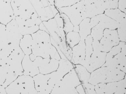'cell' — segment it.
<instances>
[{
  "label": "cell",
  "mask_w": 126,
  "mask_h": 94,
  "mask_svg": "<svg viewBox=\"0 0 126 94\" xmlns=\"http://www.w3.org/2000/svg\"><path fill=\"white\" fill-rule=\"evenodd\" d=\"M59 12L54 5H50L42 7L36 12V13L42 22L46 21L54 17Z\"/></svg>",
  "instance_id": "cell-17"
},
{
  "label": "cell",
  "mask_w": 126,
  "mask_h": 94,
  "mask_svg": "<svg viewBox=\"0 0 126 94\" xmlns=\"http://www.w3.org/2000/svg\"><path fill=\"white\" fill-rule=\"evenodd\" d=\"M85 94H96L94 89V85L89 82L81 84Z\"/></svg>",
  "instance_id": "cell-40"
},
{
  "label": "cell",
  "mask_w": 126,
  "mask_h": 94,
  "mask_svg": "<svg viewBox=\"0 0 126 94\" xmlns=\"http://www.w3.org/2000/svg\"><path fill=\"white\" fill-rule=\"evenodd\" d=\"M63 21L60 13L53 18L43 21L39 25V29L45 31L50 35L55 31L58 27H63Z\"/></svg>",
  "instance_id": "cell-12"
},
{
  "label": "cell",
  "mask_w": 126,
  "mask_h": 94,
  "mask_svg": "<svg viewBox=\"0 0 126 94\" xmlns=\"http://www.w3.org/2000/svg\"><path fill=\"white\" fill-rule=\"evenodd\" d=\"M107 69L106 67L102 66L91 72L88 82L94 85L105 83Z\"/></svg>",
  "instance_id": "cell-18"
},
{
  "label": "cell",
  "mask_w": 126,
  "mask_h": 94,
  "mask_svg": "<svg viewBox=\"0 0 126 94\" xmlns=\"http://www.w3.org/2000/svg\"><path fill=\"white\" fill-rule=\"evenodd\" d=\"M52 5H54V0H47Z\"/></svg>",
  "instance_id": "cell-53"
},
{
  "label": "cell",
  "mask_w": 126,
  "mask_h": 94,
  "mask_svg": "<svg viewBox=\"0 0 126 94\" xmlns=\"http://www.w3.org/2000/svg\"><path fill=\"white\" fill-rule=\"evenodd\" d=\"M63 0H54V2L60 1Z\"/></svg>",
  "instance_id": "cell-55"
},
{
  "label": "cell",
  "mask_w": 126,
  "mask_h": 94,
  "mask_svg": "<svg viewBox=\"0 0 126 94\" xmlns=\"http://www.w3.org/2000/svg\"><path fill=\"white\" fill-rule=\"evenodd\" d=\"M59 60L50 58H43L39 69L40 73L46 74L56 71L59 65Z\"/></svg>",
  "instance_id": "cell-16"
},
{
  "label": "cell",
  "mask_w": 126,
  "mask_h": 94,
  "mask_svg": "<svg viewBox=\"0 0 126 94\" xmlns=\"http://www.w3.org/2000/svg\"><path fill=\"white\" fill-rule=\"evenodd\" d=\"M126 0H119L118 6L119 9L126 13Z\"/></svg>",
  "instance_id": "cell-44"
},
{
  "label": "cell",
  "mask_w": 126,
  "mask_h": 94,
  "mask_svg": "<svg viewBox=\"0 0 126 94\" xmlns=\"http://www.w3.org/2000/svg\"><path fill=\"white\" fill-rule=\"evenodd\" d=\"M32 54L35 57L39 56L43 58H50L59 60L61 56L55 47L51 42L41 44L33 42Z\"/></svg>",
  "instance_id": "cell-7"
},
{
  "label": "cell",
  "mask_w": 126,
  "mask_h": 94,
  "mask_svg": "<svg viewBox=\"0 0 126 94\" xmlns=\"http://www.w3.org/2000/svg\"><path fill=\"white\" fill-rule=\"evenodd\" d=\"M31 35L35 43L41 44L51 42L50 35L44 31L39 29Z\"/></svg>",
  "instance_id": "cell-23"
},
{
  "label": "cell",
  "mask_w": 126,
  "mask_h": 94,
  "mask_svg": "<svg viewBox=\"0 0 126 94\" xmlns=\"http://www.w3.org/2000/svg\"><path fill=\"white\" fill-rule=\"evenodd\" d=\"M117 33L120 41L126 42V22L119 24Z\"/></svg>",
  "instance_id": "cell-33"
},
{
  "label": "cell",
  "mask_w": 126,
  "mask_h": 94,
  "mask_svg": "<svg viewBox=\"0 0 126 94\" xmlns=\"http://www.w3.org/2000/svg\"><path fill=\"white\" fill-rule=\"evenodd\" d=\"M79 31V25L74 26L73 31L78 32Z\"/></svg>",
  "instance_id": "cell-51"
},
{
  "label": "cell",
  "mask_w": 126,
  "mask_h": 94,
  "mask_svg": "<svg viewBox=\"0 0 126 94\" xmlns=\"http://www.w3.org/2000/svg\"><path fill=\"white\" fill-rule=\"evenodd\" d=\"M84 5L82 1H80L72 6L57 9L60 13L65 14L75 26L79 25L83 20L81 13Z\"/></svg>",
  "instance_id": "cell-8"
},
{
  "label": "cell",
  "mask_w": 126,
  "mask_h": 94,
  "mask_svg": "<svg viewBox=\"0 0 126 94\" xmlns=\"http://www.w3.org/2000/svg\"><path fill=\"white\" fill-rule=\"evenodd\" d=\"M15 17L10 3L0 2V23L6 25Z\"/></svg>",
  "instance_id": "cell-15"
},
{
  "label": "cell",
  "mask_w": 126,
  "mask_h": 94,
  "mask_svg": "<svg viewBox=\"0 0 126 94\" xmlns=\"http://www.w3.org/2000/svg\"><path fill=\"white\" fill-rule=\"evenodd\" d=\"M7 93L5 88L2 85H0V94H6Z\"/></svg>",
  "instance_id": "cell-50"
},
{
  "label": "cell",
  "mask_w": 126,
  "mask_h": 94,
  "mask_svg": "<svg viewBox=\"0 0 126 94\" xmlns=\"http://www.w3.org/2000/svg\"><path fill=\"white\" fill-rule=\"evenodd\" d=\"M75 65L67 59L61 58L59 60L58 67L56 71L62 79L63 77L74 68Z\"/></svg>",
  "instance_id": "cell-20"
},
{
  "label": "cell",
  "mask_w": 126,
  "mask_h": 94,
  "mask_svg": "<svg viewBox=\"0 0 126 94\" xmlns=\"http://www.w3.org/2000/svg\"><path fill=\"white\" fill-rule=\"evenodd\" d=\"M121 51V47L119 44L118 45L113 47L110 51L108 53L114 56L120 52Z\"/></svg>",
  "instance_id": "cell-42"
},
{
  "label": "cell",
  "mask_w": 126,
  "mask_h": 94,
  "mask_svg": "<svg viewBox=\"0 0 126 94\" xmlns=\"http://www.w3.org/2000/svg\"><path fill=\"white\" fill-rule=\"evenodd\" d=\"M81 13L83 20L86 18H92L99 14L94 3L84 5Z\"/></svg>",
  "instance_id": "cell-26"
},
{
  "label": "cell",
  "mask_w": 126,
  "mask_h": 94,
  "mask_svg": "<svg viewBox=\"0 0 126 94\" xmlns=\"http://www.w3.org/2000/svg\"><path fill=\"white\" fill-rule=\"evenodd\" d=\"M103 37L111 42L114 46L118 44L120 40L116 30L106 28L103 32Z\"/></svg>",
  "instance_id": "cell-28"
},
{
  "label": "cell",
  "mask_w": 126,
  "mask_h": 94,
  "mask_svg": "<svg viewBox=\"0 0 126 94\" xmlns=\"http://www.w3.org/2000/svg\"><path fill=\"white\" fill-rule=\"evenodd\" d=\"M23 36L19 33L7 30L6 25L0 23V57L8 56L15 49L19 47Z\"/></svg>",
  "instance_id": "cell-2"
},
{
  "label": "cell",
  "mask_w": 126,
  "mask_h": 94,
  "mask_svg": "<svg viewBox=\"0 0 126 94\" xmlns=\"http://www.w3.org/2000/svg\"><path fill=\"white\" fill-rule=\"evenodd\" d=\"M126 53L121 52L114 56L116 58L118 65L126 66Z\"/></svg>",
  "instance_id": "cell-38"
},
{
  "label": "cell",
  "mask_w": 126,
  "mask_h": 94,
  "mask_svg": "<svg viewBox=\"0 0 126 94\" xmlns=\"http://www.w3.org/2000/svg\"><path fill=\"white\" fill-rule=\"evenodd\" d=\"M93 39L90 35L88 36L85 40L86 56L85 59H89L93 51L92 42Z\"/></svg>",
  "instance_id": "cell-29"
},
{
  "label": "cell",
  "mask_w": 126,
  "mask_h": 94,
  "mask_svg": "<svg viewBox=\"0 0 126 94\" xmlns=\"http://www.w3.org/2000/svg\"><path fill=\"white\" fill-rule=\"evenodd\" d=\"M33 42L31 35H24L20 39L19 46L25 55H29L32 53Z\"/></svg>",
  "instance_id": "cell-21"
},
{
  "label": "cell",
  "mask_w": 126,
  "mask_h": 94,
  "mask_svg": "<svg viewBox=\"0 0 126 94\" xmlns=\"http://www.w3.org/2000/svg\"><path fill=\"white\" fill-rule=\"evenodd\" d=\"M103 30L93 27L91 30L90 35L93 40L100 41L103 37Z\"/></svg>",
  "instance_id": "cell-37"
},
{
  "label": "cell",
  "mask_w": 126,
  "mask_h": 94,
  "mask_svg": "<svg viewBox=\"0 0 126 94\" xmlns=\"http://www.w3.org/2000/svg\"><path fill=\"white\" fill-rule=\"evenodd\" d=\"M40 2L42 7H46L51 5L47 0H40Z\"/></svg>",
  "instance_id": "cell-48"
},
{
  "label": "cell",
  "mask_w": 126,
  "mask_h": 94,
  "mask_svg": "<svg viewBox=\"0 0 126 94\" xmlns=\"http://www.w3.org/2000/svg\"><path fill=\"white\" fill-rule=\"evenodd\" d=\"M90 20L89 18H85L79 24V33L81 40H85L86 37L91 33L92 28L90 24Z\"/></svg>",
  "instance_id": "cell-25"
},
{
  "label": "cell",
  "mask_w": 126,
  "mask_h": 94,
  "mask_svg": "<svg viewBox=\"0 0 126 94\" xmlns=\"http://www.w3.org/2000/svg\"><path fill=\"white\" fill-rule=\"evenodd\" d=\"M107 53L102 52H93L89 60L87 69L90 73L101 67L105 62Z\"/></svg>",
  "instance_id": "cell-14"
},
{
  "label": "cell",
  "mask_w": 126,
  "mask_h": 94,
  "mask_svg": "<svg viewBox=\"0 0 126 94\" xmlns=\"http://www.w3.org/2000/svg\"><path fill=\"white\" fill-rule=\"evenodd\" d=\"M106 94H115L117 87V82L106 83Z\"/></svg>",
  "instance_id": "cell-36"
},
{
  "label": "cell",
  "mask_w": 126,
  "mask_h": 94,
  "mask_svg": "<svg viewBox=\"0 0 126 94\" xmlns=\"http://www.w3.org/2000/svg\"><path fill=\"white\" fill-rule=\"evenodd\" d=\"M5 89L8 94H37L33 77L23 74L18 76Z\"/></svg>",
  "instance_id": "cell-4"
},
{
  "label": "cell",
  "mask_w": 126,
  "mask_h": 94,
  "mask_svg": "<svg viewBox=\"0 0 126 94\" xmlns=\"http://www.w3.org/2000/svg\"><path fill=\"white\" fill-rule=\"evenodd\" d=\"M50 35L51 43L56 48L59 54L61 51L62 53L64 51L67 59L70 61L72 55V49L66 42L65 34L63 28L58 27Z\"/></svg>",
  "instance_id": "cell-5"
},
{
  "label": "cell",
  "mask_w": 126,
  "mask_h": 94,
  "mask_svg": "<svg viewBox=\"0 0 126 94\" xmlns=\"http://www.w3.org/2000/svg\"><path fill=\"white\" fill-rule=\"evenodd\" d=\"M126 94V77L117 81V87L115 94Z\"/></svg>",
  "instance_id": "cell-35"
},
{
  "label": "cell",
  "mask_w": 126,
  "mask_h": 94,
  "mask_svg": "<svg viewBox=\"0 0 126 94\" xmlns=\"http://www.w3.org/2000/svg\"><path fill=\"white\" fill-rule=\"evenodd\" d=\"M74 69L81 84L89 82L91 73L85 67L80 64H76Z\"/></svg>",
  "instance_id": "cell-24"
},
{
  "label": "cell",
  "mask_w": 126,
  "mask_h": 94,
  "mask_svg": "<svg viewBox=\"0 0 126 94\" xmlns=\"http://www.w3.org/2000/svg\"><path fill=\"white\" fill-rule=\"evenodd\" d=\"M101 6L105 10L116 9L118 7V1H104Z\"/></svg>",
  "instance_id": "cell-39"
},
{
  "label": "cell",
  "mask_w": 126,
  "mask_h": 94,
  "mask_svg": "<svg viewBox=\"0 0 126 94\" xmlns=\"http://www.w3.org/2000/svg\"><path fill=\"white\" fill-rule=\"evenodd\" d=\"M65 39L67 45L72 48L79 43L80 41V38L78 32L72 31L66 34Z\"/></svg>",
  "instance_id": "cell-27"
},
{
  "label": "cell",
  "mask_w": 126,
  "mask_h": 94,
  "mask_svg": "<svg viewBox=\"0 0 126 94\" xmlns=\"http://www.w3.org/2000/svg\"><path fill=\"white\" fill-rule=\"evenodd\" d=\"M81 84L74 68L55 85L50 94H78L76 87Z\"/></svg>",
  "instance_id": "cell-3"
},
{
  "label": "cell",
  "mask_w": 126,
  "mask_h": 94,
  "mask_svg": "<svg viewBox=\"0 0 126 94\" xmlns=\"http://www.w3.org/2000/svg\"><path fill=\"white\" fill-rule=\"evenodd\" d=\"M101 52L107 53L109 52L114 45L108 39L103 37L99 41Z\"/></svg>",
  "instance_id": "cell-31"
},
{
  "label": "cell",
  "mask_w": 126,
  "mask_h": 94,
  "mask_svg": "<svg viewBox=\"0 0 126 94\" xmlns=\"http://www.w3.org/2000/svg\"><path fill=\"white\" fill-rule=\"evenodd\" d=\"M32 5L34 10L36 9L39 5L40 0H29Z\"/></svg>",
  "instance_id": "cell-46"
},
{
  "label": "cell",
  "mask_w": 126,
  "mask_h": 94,
  "mask_svg": "<svg viewBox=\"0 0 126 94\" xmlns=\"http://www.w3.org/2000/svg\"><path fill=\"white\" fill-rule=\"evenodd\" d=\"M43 58L37 56L33 61L31 60L29 55H25L22 62L23 74L33 77L40 73L39 67Z\"/></svg>",
  "instance_id": "cell-10"
},
{
  "label": "cell",
  "mask_w": 126,
  "mask_h": 94,
  "mask_svg": "<svg viewBox=\"0 0 126 94\" xmlns=\"http://www.w3.org/2000/svg\"><path fill=\"white\" fill-rule=\"evenodd\" d=\"M10 3L15 17L26 20L31 18L34 13L29 0H11Z\"/></svg>",
  "instance_id": "cell-6"
},
{
  "label": "cell",
  "mask_w": 126,
  "mask_h": 94,
  "mask_svg": "<svg viewBox=\"0 0 126 94\" xmlns=\"http://www.w3.org/2000/svg\"><path fill=\"white\" fill-rule=\"evenodd\" d=\"M107 68L106 83L117 82L126 77V73L117 68Z\"/></svg>",
  "instance_id": "cell-19"
},
{
  "label": "cell",
  "mask_w": 126,
  "mask_h": 94,
  "mask_svg": "<svg viewBox=\"0 0 126 94\" xmlns=\"http://www.w3.org/2000/svg\"><path fill=\"white\" fill-rule=\"evenodd\" d=\"M0 62H1V60H0Z\"/></svg>",
  "instance_id": "cell-57"
},
{
  "label": "cell",
  "mask_w": 126,
  "mask_h": 94,
  "mask_svg": "<svg viewBox=\"0 0 126 94\" xmlns=\"http://www.w3.org/2000/svg\"><path fill=\"white\" fill-rule=\"evenodd\" d=\"M79 1H83L84 0H79Z\"/></svg>",
  "instance_id": "cell-56"
},
{
  "label": "cell",
  "mask_w": 126,
  "mask_h": 94,
  "mask_svg": "<svg viewBox=\"0 0 126 94\" xmlns=\"http://www.w3.org/2000/svg\"><path fill=\"white\" fill-rule=\"evenodd\" d=\"M76 89L78 94H85V91L81 84L77 86L76 87Z\"/></svg>",
  "instance_id": "cell-47"
},
{
  "label": "cell",
  "mask_w": 126,
  "mask_h": 94,
  "mask_svg": "<svg viewBox=\"0 0 126 94\" xmlns=\"http://www.w3.org/2000/svg\"><path fill=\"white\" fill-rule=\"evenodd\" d=\"M60 13L63 20L64 26L63 29L66 35L67 33L73 31L74 26L65 14L63 13Z\"/></svg>",
  "instance_id": "cell-32"
},
{
  "label": "cell",
  "mask_w": 126,
  "mask_h": 94,
  "mask_svg": "<svg viewBox=\"0 0 126 94\" xmlns=\"http://www.w3.org/2000/svg\"><path fill=\"white\" fill-rule=\"evenodd\" d=\"M97 0H84L82 1L84 5H88L95 3Z\"/></svg>",
  "instance_id": "cell-49"
},
{
  "label": "cell",
  "mask_w": 126,
  "mask_h": 94,
  "mask_svg": "<svg viewBox=\"0 0 126 94\" xmlns=\"http://www.w3.org/2000/svg\"><path fill=\"white\" fill-rule=\"evenodd\" d=\"M33 78L37 94H50L53 88L49 82L50 74H44L39 73Z\"/></svg>",
  "instance_id": "cell-11"
},
{
  "label": "cell",
  "mask_w": 126,
  "mask_h": 94,
  "mask_svg": "<svg viewBox=\"0 0 126 94\" xmlns=\"http://www.w3.org/2000/svg\"><path fill=\"white\" fill-rule=\"evenodd\" d=\"M105 14L119 24L126 22V14L119 9L106 10L105 11Z\"/></svg>",
  "instance_id": "cell-22"
},
{
  "label": "cell",
  "mask_w": 126,
  "mask_h": 94,
  "mask_svg": "<svg viewBox=\"0 0 126 94\" xmlns=\"http://www.w3.org/2000/svg\"><path fill=\"white\" fill-rule=\"evenodd\" d=\"M79 1V0H63L54 2V5L58 9L62 7L72 6Z\"/></svg>",
  "instance_id": "cell-34"
},
{
  "label": "cell",
  "mask_w": 126,
  "mask_h": 94,
  "mask_svg": "<svg viewBox=\"0 0 126 94\" xmlns=\"http://www.w3.org/2000/svg\"><path fill=\"white\" fill-rule=\"evenodd\" d=\"M118 65L115 58L108 53H107L105 63L102 66L106 67L109 68H116Z\"/></svg>",
  "instance_id": "cell-30"
},
{
  "label": "cell",
  "mask_w": 126,
  "mask_h": 94,
  "mask_svg": "<svg viewBox=\"0 0 126 94\" xmlns=\"http://www.w3.org/2000/svg\"><path fill=\"white\" fill-rule=\"evenodd\" d=\"M92 46L93 52L98 53L101 52V45L99 41L93 40Z\"/></svg>",
  "instance_id": "cell-43"
},
{
  "label": "cell",
  "mask_w": 126,
  "mask_h": 94,
  "mask_svg": "<svg viewBox=\"0 0 126 94\" xmlns=\"http://www.w3.org/2000/svg\"><path fill=\"white\" fill-rule=\"evenodd\" d=\"M31 18L37 25L39 26L42 22L37 14L35 13H34L32 14Z\"/></svg>",
  "instance_id": "cell-45"
},
{
  "label": "cell",
  "mask_w": 126,
  "mask_h": 94,
  "mask_svg": "<svg viewBox=\"0 0 126 94\" xmlns=\"http://www.w3.org/2000/svg\"><path fill=\"white\" fill-rule=\"evenodd\" d=\"M104 1H118L119 0H104Z\"/></svg>",
  "instance_id": "cell-54"
},
{
  "label": "cell",
  "mask_w": 126,
  "mask_h": 94,
  "mask_svg": "<svg viewBox=\"0 0 126 94\" xmlns=\"http://www.w3.org/2000/svg\"><path fill=\"white\" fill-rule=\"evenodd\" d=\"M10 0H0V2H4L10 3Z\"/></svg>",
  "instance_id": "cell-52"
},
{
  "label": "cell",
  "mask_w": 126,
  "mask_h": 94,
  "mask_svg": "<svg viewBox=\"0 0 126 94\" xmlns=\"http://www.w3.org/2000/svg\"><path fill=\"white\" fill-rule=\"evenodd\" d=\"M72 55L71 62L74 65L81 64L84 60L85 56V40H80L72 48Z\"/></svg>",
  "instance_id": "cell-13"
},
{
  "label": "cell",
  "mask_w": 126,
  "mask_h": 94,
  "mask_svg": "<svg viewBox=\"0 0 126 94\" xmlns=\"http://www.w3.org/2000/svg\"><path fill=\"white\" fill-rule=\"evenodd\" d=\"M106 83H101L94 85V89L97 94H106Z\"/></svg>",
  "instance_id": "cell-41"
},
{
  "label": "cell",
  "mask_w": 126,
  "mask_h": 94,
  "mask_svg": "<svg viewBox=\"0 0 126 94\" xmlns=\"http://www.w3.org/2000/svg\"><path fill=\"white\" fill-rule=\"evenodd\" d=\"M25 55L19 47L8 56L1 59L0 85L5 88L18 76L23 74L22 62Z\"/></svg>",
  "instance_id": "cell-1"
},
{
  "label": "cell",
  "mask_w": 126,
  "mask_h": 94,
  "mask_svg": "<svg viewBox=\"0 0 126 94\" xmlns=\"http://www.w3.org/2000/svg\"><path fill=\"white\" fill-rule=\"evenodd\" d=\"M90 24L92 28L103 30L106 28L115 29L119 25V24L116 21L103 13L91 18Z\"/></svg>",
  "instance_id": "cell-9"
}]
</instances>
